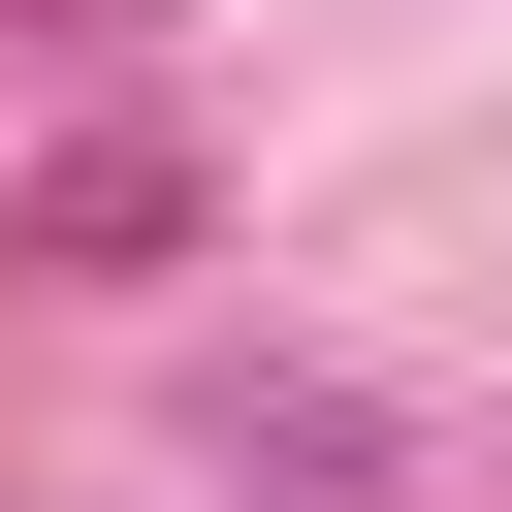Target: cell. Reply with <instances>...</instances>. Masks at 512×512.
<instances>
[{
    "mask_svg": "<svg viewBox=\"0 0 512 512\" xmlns=\"http://www.w3.org/2000/svg\"><path fill=\"white\" fill-rule=\"evenodd\" d=\"M192 448H224V480H256V512H352V480H384V416H352V384H224V416H192Z\"/></svg>",
    "mask_w": 512,
    "mask_h": 512,
    "instance_id": "6da1fadb",
    "label": "cell"
},
{
    "mask_svg": "<svg viewBox=\"0 0 512 512\" xmlns=\"http://www.w3.org/2000/svg\"><path fill=\"white\" fill-rule=\"evenodd\" d=\"M160 224H192V160H160V128H96V160H64V192H32V256H64V288H128V256H160Z\"/></svg>",
    "mask_w": 512,
    "mask_h": 512,
    "instance_id": "7a4b0ae2",
    "label": "cell"
}]
</instances>
